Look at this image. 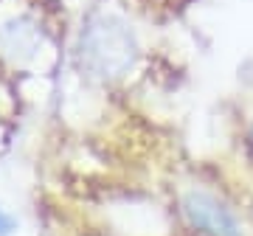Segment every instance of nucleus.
<instances>
[{"label": "nucleus", "mask_w": 253, "mask_h": 236, "mask_svg": "<svg viewBox=\"0 0 253 236\" xmlns=\"http://www.w3.org/2000/svg\"><path fill=\"white\" fill-rule=\"evenodd\" d=\"M11 228H14V222H11V219L6 217L3 211H0V236H3V234H9Z\"/></svg>", "instance_id": "nucleus-3"}, {"label": "nucleus", "mask_w": 253, "mask_h": 236, "mask_svg": "<svg viewBox=\"0 0 253 236\" xmlns=\"http://www.w3.org/2000/svg\"><path fill=\"white\" fill-rule=\"evenodd\" d=\"M248 138H251V146H253V124H251V132H248Z\"/></svg>", "instance_id": "nucleus-4"}, {"label": "nucleus", "mask_w": 253, "mask_h": 236, "mask_svg": "<svg viewBox=\"0 0 253 236\" xmlns=\"http://www.w3.org/2000/svg\"><path fill=\"white\" fill-rule=\"evenodd\" d=\"M180 214L186 225L200 236H245L236 211L208 189H189L180 197Z\"/></svg>", "instance_id": "nucleus-2"}, {"label": "nucleus", "mask_w": 253, "mask_h": 236, "mask_svg": "<svg viewBox=\"0 0 253 236\" xmlns=\"http://www.w3.org/2000/svg\"><path fill=\"white\" fill-rule=\"evenodd\" d=\"M138 42L124 20L101 14L84 28L82 56L99 76H121L132 68Z\"/></svg>", "instance_id": "nucleus-1"}]
</instances>
